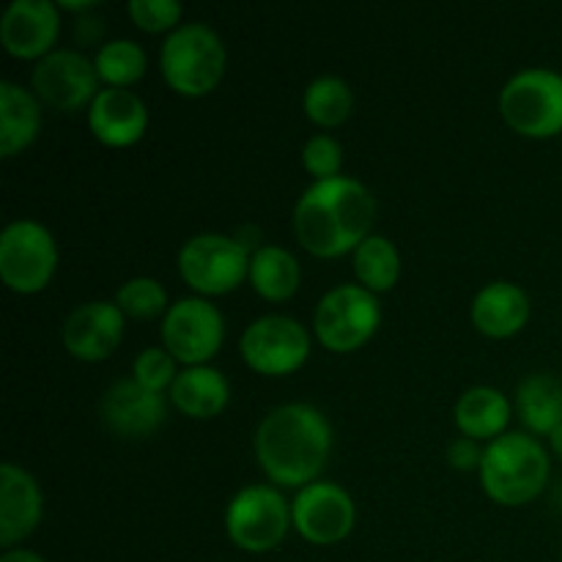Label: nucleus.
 <instances>
[{
  "instance_id": "nucleus-12",
  "label": "nucleus",
  "mask_w": 562,
  "mask_h": 562,
  "mask_svg": "<svg viewBox=\"0 0 562 562\" xmlns=\"http://www.w3.org/2000/svg\"><path fill=\"white\" fill-rule=\"evenodd\" d=\"M31 86L38 102L58 113H77L82 108H91V102L102 91L97 64L77 49H55L47 58L38 60L33 66Z\"/></svg>"
},
{
  "instance_id": "nucleus-26",
  "label": "nucleus",
  "mask_w": 562,
  "mask_h": 562,
  "mask_svg": "<svg viewBox=\"0 0 562 562\" xmlns=\"http://www.w3.org/2000/svg\"><path fill=\"white\" fill-rule=\"evenodd\" d=\"M302 110L316 126L335 130V126L349 121L351 110H355V93H351V86L346 80L335 75H324L305 88Z\"/></svg>"
},
{
  "instance_id": "nucleus-35",
  "label": "nucleus",
  "mask_w": 562,
  "mask_h": 562,
  "mask_svg": "<svg viewBox=\"0 0 562 562\" xmlns=\"http://www.w3.org/2000/svg\"><path fill=\"white\" fill-rule=\"evenodd\" d=\"M560 562H562V552H560Z\"/></svg>"
},
{
  "instance_id": "nucleus-15",
  "label": "nucleus",
  "mask_w": 562,
  "mask_h": 562,
  "mask_svg": "<svg viewBox=\"0 0 562 562\" xmlns=\"http://www.w3.org/2000/svg\"><path fill=\"white\" fill-rule=\"evenodd\" d=\"M104 428L121 439H146L168 420V401L162 393L140 387L135 379H119L110 384L99 404Z\"/></svg>"
},
{
  "instance_id": "nucleus-22",
  "label": "nucleus",
  "mask_w": 562,
  "mask_h": 562,
  "mask_svg": "<svg viewBox=\"0 0 562 562\" xmlns=\"http://www.w3.org/2000/svg\"><path fill=\"white\" fill-rule=\"evenodd\" d=\"M510 415V401L505 398V393H499L497 387H486V384H477L470 387L459 401H456L453 409V423L461 431V437H470L475 442H494L503 434H508Z\"/></svg>"
},
{
  "instance_id": "nucleus-28",
  "label": "nucleus",
  "mask_w": 562,
  "mask_h": 562,
  "mask_svg": "<svg viewBox=\"0 0 562 562\" xmlns=\"http://www.w3.org/2000/svg\"><path fill=\"white\" fill-rule=\"evenodd\" d=\"M115 305L121 307L126 318L135 322H151V318H165L170 311L168 305V291L159 280L154 278H132L115 294Z\"/></svg>"
},
{
  "instance_id": "nucleus-34",
  "label": "nucleus",
  "mask_w": 562,
  "mask_h": 562,
  "mask_svg": "<svg viewBox=\"0 0 562 562\" xmlns=\"http://www.w3.org/2000/svg\"><path fill=\"white\" fill-rule=\"evenodd\" d=\"M549 448H552V453L562 461V426L549 437Z\"/></svg>"
},
{
  "instance_id": "nucleus-1",
  "label": "nucleus",
  "mask_w": 562,
  "mask_h": 562,
  "mask_svg": "<svg viewBox=\"0 0 562 562\" xmlns=\"http://www.w3.org/2000/svg\"><path fill=\"white\" fill-rule=\"evenodd\" d=\"M252 450L263 475L283 488H305L322 477L333 453V426L311 404H283L256 428Z\"/></svg>"
},
{
  "instance_id": "nucleus-9",
  "label": "nucleus",
  "mask_w": 562,
  "mask_h": 562,
  "mask_svg": "<svg viewBox=\"0 0 562 562\" xmlns=\"http://www.w3.org/2000/svg\"><path fill=\"white\" fill-rule=\"evenodd\" d=\"M58 269V245L36 220H14L0 234V278L14 294L44 291Z\"/></svg>"
},
{
  "instance_id": "nucleus-21",
  "label": "nucleus",
  "mask_w": 562,
  "mask_h": 562,
  "mask_svg": "<svg viewBox=\"0 0 562 562\" xmlns=\"http://www.w3.org/2000/svg\"><path fill=\"white\" fill-rule=\"evenodd\" d=\"M42 132V102L16 82H0V157L11 159L33 146Z\"/></svg>"
},
{
  "instance_id": "nucleus-6",
  "label": "nucleus",
  "mask_w": 562,
  "mask_h": 562,
  "mask_svg": "<svg viewBox=\"0 0 562 562\" xmlns=\"http://www.w3.org/2000/svg\"><path fill=\"white\" fill-rule=\"evenodd\" d=\"M252 250L239 236L198 234L179 250V274L198 296H225L250 278Z\"/></svg>"
},
{
  "instance_id": "nucleus-17",
  "label": "nucleus",
  "mask_w": 562,
  "mask_h": 562,
  "mask_svg": "<svg viewBox=\"0 0 562 562\" xmlns=\"http://www.w3.org/2000/svg\"><path fill=\"white\" fill-rule=\"evenodd\" d=\"M88 130L102 146L130 148L148 130V108L130 88H102L88 108Z\"/></svg>"
},
{
  "instance_id": "nucleus-20",
  "label": "nucleus",
  "mask_w": 562,
  "mask_h": 562,
  "mask_svg": "<svg viewBox=\"0 0 562 562\" xmlns=\"http://www.w3.org/2000/svg\"><path fill=\"white\" fill-rule=\"evenodd\" d=\"M168 395L170 404L190 420H212L228 406L231 384L225 373L212 366L181 368Z\"/></svg>"
},
{
  "instance_id": "nucleus-23",
  "label": "nucleus",
  "mask_w": 562,
  "mask_h": 562,
  "mask_svg": "<svg viewBox=\"0 0 562 562\" xmlns=\"http://www.w3.org/2000/svg\"><path fill=\"white\" fill-rule=\"evenodd\" d=\"M516 415L532 437H552L562 426V382L552 373H530L516 387Z\"/></svg>"
},
{
  "instance_id": "nucleus-2",
  "label": "nucleus",
  "mask_w": 562,
  "mask_h": 562,
  "mask_svg": "<svg viewBox=\"0 0 562 562\" xmlns=\"http://www.w3.org/2000/svg\"><path fill=\"white\" fill-rule=\"evenodd\" d=\"M376 223V198L362 181L338 176L313 181L294 209L296 241L316 258L355 252Z\"/></svg>"
},
{
  "instance_id": "nucleus-24",
  "label": "nucleus",
  "mask_w": 562,
  "mask_h": 562,
  "mask_svg": "<svg viewBox=\"0 0 562 562\" xmlns=\"http://www.w3.org/2000/svg\"><path fill=\"white\" fill-rule=\"evenodd\" d=\"M247 280L261 300L285 302L300 291L302 267L285 247L261 245L252 252Z\"/></svg>"
},
{
  "instance_id": "nucleus-10",
  "label": "nucleus",
  "mask_w": 562,
  "mask_h": 562,
  "mask_svg": "<svg viewBox=\"0 0 562 562\" xmlns=\"http://www.w3.org/2000/svg\"><path fill=\"white\" fill-rule=\"evenodd\" d=\"M311 346V333L296 318L261 316L241 333L239 355L250 371L280 379L305 366Z\"/></svg>"
},
{
  "instance_id": "nucleus-19",
  "label": "nucleus",
  "mask_w": 562,
  "mask_h": 562,
  "mask_svg": "<svg viewBox=\"0 0 562 562\" xmlns=\"http://www.w3.org/2000/svg\"><path fill=\"white\" fill-rule=\"evenodd\" d=\"M527 322H530V296L521 285L497 280L483 285L472 300V324L486 338H514L527 327Z\"/></svg>"
},
{
  "instance_id": "nucleus-5",
  "label": "nucleus",
  "mask_w": 562,
  "mask_h": 562,
  "mask_svg": "<svg viewBox=\"0 0 562 562\" xmlns=\"http://www.w3.org/2000/svg\"><path fill=\"white\" fill-rule=\"evenodd\" d=\"M505 124L530 140L562 135V75L554 69H525L499 91Z\"/></svg>"
},
{
  "instance_id": "nucleus-31",
  "label": "nucleus",
  "mask_w": 562,
  "mask_h": 562,
  "mask_svg": "<svg viewBox=\"0 0 562 562\" xmlns=\"http://www.w3.org/2000/svg\"><path fill=\"white\" fill-rule=\"evenodd\" d=\"M126 14L135 22L140 31L146 33H173L181 27V3L176 0H130L126 3Z\"/></svg>"
},
{
  "instance_id": "nucleus-4",
  "label": "nucleus",
  "mask_w": 562,
  "mask_h": 562,
  "mask_svg": "<svg viewBox=\"0 0 562 562\" xmlns=\"http://www.w3.org/2000/svg\"><path fill=\"white\" fill-rule=\"evenodd\" d=\"M228 53L214 27L206 22H184L159 49V71L173 93L187 99L209 97L223 82Z\"/></svg>"
},
{
  "instance_id": "nucleus-3",
  "label": "nucleus",
  "mask_w": 562,
  "mask_h": 562,
  "mask_svg": "<svg viewBox=\"0 0 562 562\" xmlns=\"http://www.w3.org/2000/svg\"><path fill=\"white\" fill-rule=\"evenodd\" d=\"M481 486L492 503L505 508L530 505L547 492L552 461L532 434L510 431L483 448Z\"/></svg>"
},
{
  "instance_id": "nucleus-32",
  "label": "nucleus",
  "mask_w": 562,
  "mask_h": 562,
  "mask_svg": "<svg viewBox=\"0 0 562 562\" xmlns=\"http://www.w3.org/2000/svg\"><path fill=\"white\" fill-rule=\"evenodd\" d=\"M481 461H483V448L481 442L470 437H459L450 442L448 448V464L459 472H472V470H481Z\"/></svg>"
},
{
  "instance_id": "nucleus-7",
  "label": "nucleus",
  "mask_w": 562,
  "mask_h": 562,
  "mask_svg": "<svg viewBox=\"0 0 562 562\" xmlns=\"http://www.w3.org/2000/svg\"><path fill=\"white\" fill-rule=\"evenodd\" d=\"M382 327L379 296L362 285H335L318 300L313 313V333L324 349L335 355H351L362 349Z\"/></svg>"
},
{
  "instance_id": "nucleus-11",
  "label": "nucleus",
  "mask_w": 562,
  "mask_h": 562,
  "mask_svg": "<svg viewBox=\"0 0 562 562\" xmlns=\"http://www.w3.org/2000/svg\"><path fill=\"white\" fill-rule=\"evenodd\" d=\"M225 340V318L220 307L203 296H184L162 318V349L179 366H209Z\"/></svg>"
},
{
  "instance_id": "nucleus-14",
  "label": "nucleus",
  "mask_w": 562,
  "mask_h": 562,
  "mask_svg": "<svg viewBox=\"0 0 562 562\" xmlns=\"http://www.w3.org/2000/svg\"><path fill=\"white\" fill-rule=\"evenodd\" d=\"M126 316L115 302L97 300L77 305L60 327V344L75 360L102 362L115 355L124 338Z\"/></svg>"
},
{
  "instance_id": "nucleus-13",
  "label": "nucleus",
  "mask_w": 562,
  "mask_h": 562,
  "mask_svg": "<svg viewBox=\"0 0 562 562\" xmlns=\"http://www.w3.org/2000/svg\"><path fill=\"white\" fill-rule=\"evenodd\" d=\"M291 519L300 538L313 547H335L346 541L357 525V505L344 486L316 481L300 488L291 503Z\"/></svg>"
},
{
  "instance_id": "nucleus-16",
  "label": "nucleus",
  "mask_w": 562,
  "mask_h": 562,
  "mask_svg": "<svg viewBox=\"0 0 562 562\" xmlns=\"http://www.w3.org/2000/svg\"><path fill=\"white\" fill-rule=\"evenodd\" d=\"M60 36V5L53 0H14L0 20V42L11 58L42 60L55 53Z\"/></svg>"
},
{
  "instance_id": "nucleus-33",
  "label": "nucleus",
  "mask_w": 562,
  "mask_h": 562,
  "mask_svg": "<svg viewBox=\"0 0 562 562\" xmlns=\"http://www.w3.org/2000/svg\"><path fill=\"white\" fill-rule=\"evenodd\" d=\"M0 562H47L42 554L31 552V549H9V552L0 558Z\"/></svg>"
},
{
  "instance_id": "nucleus-25",
  "label": "nucleus",
  "mask_w": 562,
  "mask_h": 562,
  "mask_svg": "<svg viewBox=\"0 0 562 562\" xmlns=\"http://www.w3.org/2000/svg\"><path fill=\"white\" fill-rule=\"evenodd\" d=\"M357 285L368 289L371 294H384L398 285L401 278V252L387 236L371 234L355 252H351Z\"/></svg>"
},
{
  "instance_id": "nucleus-8",
  "label": "nucleus",
  "mask_w": 562,
  "mask_h": 562,
  "mask_svg": "<svg viewBox=\"0 0 562 562\" xmlns=\"http://www.w3.org/2000/svg\"><path fill=\"white\" fill-rule=\"evenodd\" d=\"M291 527V503H285L283 494L267 483L236 492L225 508V532L231 543L247 554H267L278 549Z\"/></svg>"
},
{
  "instance_id": "nucleus-30",
  "label": "nucleus",
  "mask_w": 562,
  "mask_h": 562,
  "mask_svg": "<svg viewBox=\"0 0 562 562\" xmlns=\"http://www.w3.org/2000/svg\"><path fill=\"white\" fill-rule=\"evenodd\" d=\"M302 168L316 181L338 179L344 170V146L333 135H313L302 146Z\"/></svg>"
},
{
  "instance_id": "nucleus-18",
  "label": "nucleus",
  "mask_w": 562,
  "mask_h": 562,
  "mask_svg": "<svg viewBox=\"0 0 562 562\" xmlns=\"http://www.w3.org/2000/svg\"><path fill=\"white\" fill-rule=\"evenodd\" d=\"M44 514V497L36 477L22 467L5 461L0 467V543L14 549L33 536Z\"/></svg>"
},
{
  "instance_id": "nucleus-29",
  "label": "nucleus",
  "mask_w": 562,
  "mask_h": 562,
  "mask_svg": "<svg viewBox=\"0 0 562 562\" xmlns=\"http://www.w3.org/2000/svg\"><path fill=\"white\" fill-rule=\"evenodd\" d=\"M176 376H179L176 360L168 349H159V346H148L132 362V379L151 393H170Z\"/></svg>"
},
{
  "instance_id": "nucleus-27",
  "label": "nucleus",
  "mask_w": 562,
  "mask_h": 562,
  "mask_svg": "<svg viewBox=\"0 0 562 562\" xmlns=\"http://www.w3.org/2000/svg\"><path fill=\"white\" fill-rule=\"evenodd\" d=\"M93 64H97V75L104 86L130 88V91L135 82L143 80L148 69L146 49L132 42V38H110V42H104Z\"/></svg>"
}]
</instances>
